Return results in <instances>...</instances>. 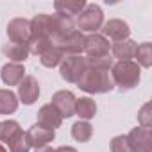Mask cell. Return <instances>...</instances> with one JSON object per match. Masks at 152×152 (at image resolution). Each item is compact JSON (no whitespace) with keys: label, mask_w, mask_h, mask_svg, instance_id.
Here are the masks:
<instances>
[{"label":"cell","mask_w":152,"mask_h":152,"mask_svg":"<svg viewBox=\"0 0 152 152\" xmlns=\"http://www.w3.org/2000/svg\"><path fill=\"white\" fill-rule=\"evenodd\" d=\"M86 66L109 72V68L113 66V63H111V57H86Z\"/></svg>","instance_id":"obj_27"},{"label":"cell","mask_w":152,"mask_h":152,"mask_svg":"<svg viewBox=\"0 0 152 152\" xmlns=\"http://www.w3.org/2000/svg\"><path fill=\"white\" fill-rule=\"evenodd\" d=\"M0 152H6V148H4V147H2V145H0Z\"/></svg>","instance_id":"obj_32"},{"label":"cell","mask_w":152,"mask_h":152,"mask_svg":"<svg viewBox=\"0 0 152 152\" xmlns=\"http://www.w3.org/2000/svg\"><path fill=\"white\" fill-rule=\"evenodd\" d=\"M136 41L132 39H122V41H116L113 45V56L118 57L120 61H131V57H134V52H136Z\"/></svg>","instance_id":"obj_17"},{"label":"cell","mask_w":152,"mask_h":152,"mask_svg":"<svg viewBox=\"0 0 152 152\" xmlns=\"http://www.w3.org/2000/svg\"><path fill=\"white\" fill-rule=\"evenodd\" d=\"M77 86L88 93H106L113 90V81L109 79V72L86 66L84 73L77 81Z\"/></svg>","instance_id":"obj_2"},{"label":"cell","mask_w":152,"mask_h":152,"mask_svg":"<svg viewBox=\"0 0 152 152\" xmlns=\"http://www.w3.org/2000/svg\"><path fill=\"white\" fill-rule=\"evenodd\" d=\"M111 152H132L127 136H115L111 140Z\"/></svg>","instance_id":"obj_28"},{"label":"cell","mask_w":152,"mask_h":152,"mask_svg":"<svg viewBox=\"0 0 152 152\" xmlns=\"http://www.w3.org/2000/svg\"><path fill=\"white\" fill-rule=\"evenodd\" d=\"M84 52L88 54V57H107L109 41L102 34H90L84 38Z\"/></svg>","instance_id":"obj_10"},{"label":"cell","mask_w":152,"mask_h":152,"mask_svg":"<svg viewBox=\"0 0 152 152\" xmlns=\"http://www.w3.org/2000/svg\"><path fill=\"white\" fill-rule=\"evenodd\" d=\"M63 57H64V54H63V52H61L56 45H54L52 48H48L45 54H41V56H39L41 64H43V66H47V68H54V66L61 64Z\"/></svg>","instance_id":"obj_23"},{"label":"cell","mask_w":152,"mask_h":152,"mask_svg":"<svg viewBox=\"0 0 152 152\" xmlns=\"http://www.w3.org/2000/svg\"><path fill=\"white\" fill-rule=\"evenodd\" d=\"M54 136H56L54 131L43 129V127H39V125H32V127L29 129V132H27V138H29L31 147H36V148L45 147L47 143H50V141L54 140Z\"/></svg>","instance_id":"obj_15"},{"label":"cell","mask_w":152,"mask_h":152,"mask_svg":"<svg viewBox=\"0 0 152 152\" xmlns=\"http://www.w3.org/2000/svg\"><path fill=\"white\" fill-rule=\"evenodd\" d=\"M23 75H25V70H23V66L18 64V63H7V64H4V68H2V79H4V83L9 84V86L20 84V83L23 81Z\"/></svg>","instance_id":"obj_16"},{"label":"cell","mask_w":152,"mask_h":152,"mask_svg":"<svg viewBox=\"0 0 152 152\" xmlns=\"http://www.w3.org/2000/svg\"><path fill=\"white\" fill-rule=\"evenodd\" d=\"M18 95H20V99H22V102L25 106L34 104L38 100V97H39V84H38L36 77H32V75L23 77V81L18 86Z\"/></svg>","instance_id":"obj_11"},{"label":"cell","mask_w":152,"mask_h":152,"mask_svg":"<svg viewBox=\"0 0 152 152\" xmlns=\"http://www.w3.org/2000/svg\"><path fill=\"white\" fill-rule=\"evenodd\" d=\"M102 32H104L106 36H109L111 39H115V41H122V39H127V38H129L131 29H129V25H127L125 22H122V20H109V22L104 25Z\"/></svg>","instance_id":"obj_14"},{"label":"cell","mask_w":152,"mask_h":152,"mask_svg":"<svg viewBox=\"0 0 152 152\" xmlns=\"http://www.w3.org/2000/svg\"><path fill=\"white\" fill-rule=\"evenodd\" d=\"M72 136H73V140H77V141H81V143H84V141H90L91 140V136H93V127L88 124V122H77V124H73V127H72Z\"/></svg>","instance_id":"obj_22"},{"label":"cell","mask_w":152,"mask_h":152,"mask_svg":"<svg viewBox=\"0 0 152 152\" xmlns=\"http://www.w3.org/2000/svg\"><path fill=\"white\" fill-rule=\"evenodd\" d=\"M2 52L15 63H20V61H25L31 54V48L29 45H18V43H6L2 47Z\"/></svg>","instance_id":"obj_18"},{"label":"cell","mask_w":152,"mask_h":152,"mask_svg":"<svg viewBox=\"0 0 152 152\" xmlns=\"http://www.w3.org/2000/svg\"><path fill=\"white\" fill-rule=\"evenodd\" d=\"M20 134H22V129H20L18 122H15V120H6V122L0 124V141L11 145Z\"/></svg>","instance_id":"obj_19"},{"label":"cell","mask_w":152,"mask_h":152,"mask_svg":"<svg viewBox=\"0 0 152 152\" xmlns=\"http://www.w3.org/2000/svg\"><path fill=\"white\" fill-rule=\"evenodd\" d=\"M52 47H54V41H52V39H32L31 45H29L31 52L36 54V56L45 54V52H47L48 48H52Z\"/></svg>","instance_id":"obj_25"},{"label":"cell","mask_w":152,"mask_h":152,"mask_svg":"<svg viewBox=\"0 0 152 152\" xmlns=\"http://www.w3.org/2000/svg\"><path fill=\"white\" fill-rule=\"evenodd\" d=\"M102 22H104V13L99 6L95 4H90L83 9V13L79 15L77 18V27L81 31H86V32H95L102 27Z\"/></svg>","instance_id":"obj_6"},{"label":"cell","mask_w":152,"mask_h":152,"mask_svg":"<svg viewBox=\"0 0 152 152\" xmlns=\"http://www.w3.org/2000/svg\"><path fill=\"white\" fill-rule=\"evenodd\" d=\"M54 7H56L59 16L72 20L73 16L83 13V9L86 7V2L84 0H59V2L54 4Z\"/></svg>","instance_id":"obj_13"},{"label":"cell","mask_w":152,"mask_h":152,"mask_svg":"<svg viewBox=\"0 0 152 152\" xmlns=\"http://www.w3.org/2000/svg\"><path fill=\"white\" fill-rule=\"evenodd\" d=\"M134 57L138 59V64H141L143 68H148L152 64V43H141L136 47Z\"/></svg>","instance_id":"obj_24"},{"label":"cell","mask_w":152,"mask_h":152,"mask_svg":"<svg viewBox=\"0 0 152 152\" xmlns=\"http://www.w3.org/2000/svg\"><path fill=\"white\" fill-rule=\"evenodd\" d=\"M86 70V57L81 56H66L61 61V77L66 83H77L81 79V75Z\"/></svg>","instance_id":"obj_5"},{"label":"cell","mask_w":152,"mask_h":152,"mask_svg":"<svg viewBox=\"0 0 152 152\" xmlns=\"http://www.w3.org/2000/svg\"><path fill=\"white\" fill-rule=\"evenodd\" d=\"M31 148V143H29V138H27V132L22 131V134L9 145V150L11 152H29Z\"/></svg>","instance_id":"obj_26"},{"label":"cell","mask_w":152,"mask_h":152,"mask_svg":"<svg viewBox=\"0 0 152 152\" xmlns=\"http://www.w3.org/2000/svg\"><path fill=\"white\" fill-rule=\"evenodd\" d=\"M113 83L122 90H131L140 83V66L132 61H118L111 66Z\"/></svg>","instance_id":"obj_3"},{"label":"cell","mask_w":152,"mask_h":152,"mask_svg":"<svg viewBox=\"0 0 152 152\" xmlns=\"http://www.w3.org/2000/svg\"><path fill=\"white\" fill-rule=\"evenodd\" d=\"M61 122H63V118L59 116V113H57L50 104L43 106V107L38 111V124H36V125H39V127H43V129L54 131V129H57V127L61 125Z\"/></svg>","instance_id":"obj_12"},{"label":"cell","mask_w":152,"mask_h":152,"mask_svg":"<svg viewBox=\"0 0 152 152\" xmlns=\"http://www.w3.org/2000/svg\"><path fill=\"white\" fill-rule=\"evenodd\" d=\"M75 100L77 99L73 97L72 91L63 90V91H57V93L52 95V104L50 106L59 113L61 118H70V116L75 115Z\"/></svg>","instance_id":"obj_8"},{"label":"cell","mask_w":152,"mask_h":152,"mask_svg":"<svg viewBox=\"0 0 152 152\" xmlns=\"http://www.w3.org/2000/svg\"><path fill=\"white\" fill-rule=\"evenodd\" d=\"M54 152H77L73 147H59L57 150H54Z\"/></svg>","instance_id":"obj_30"},{"label":"cell","mask_w":152,"mask_h":152,"mask_svg":"<svg viewBox=\"0 0 152 152\" xmlns=\"http://www.w3.org/2000/svg\"><path fill=\"white\" fill-rule=\"evenodd\" d=\"M73 29L72 20L59 15H38L31 20L32 39H56L64 31Z\"/></svg>","instance_id":"obj_1"},{"label":"cell","mask_w":152,"mask_h":152,"mask_svg":"<svg viewBox=\"0 0 152 152\" xmlns=\"http://www.w3.org/2000/svg\"><path fill=\"white\" fill-rule=\"evenodd\" d=\"M7 36L11 43L18 45H31L32 41V31H31V22L25 18H15L7 25Z\"/></svg>","instance_id":"obj_7"},{"label":"cell","mask_w":152,"mask_h":152,"mask_svg":"<svg viewBox=\"0 0 152 152\" xmlns=\"http://www.w3.org/2000/svg\"><path fill=\"white\" fill-rule=\"evenodd\" d=\"M36 152H54V150H52V147L45 145V147H39V148H36Z\"/></svg>","instance_id":"obj_31"},{"label":"cell","mask_w":152,"mask_h":152,"mask_svg":"<svg viewBox=\"0 0 152 152\" xmlns=\"http://www.w3.org/2000/svg\"><path fill=\"white\" fill-rule=\"evenodd\" d=\"M138 120H140V124H141V127H145V129H150V124H152V116H150V104L147 102L141 109H140V113H138Z\"/></svg>","instance_id":"obj_29"},{"label":"cell","mask_w":152,"mask_h":152,"mask_svg":"<svg viewBox=\"0 0 152 152\" xmlns=\"http://www.w3.org/2000/svg\"><path fill=\"white\" fill-rule=\"evenodd\" d=\"M18 107V99L11 90H0V115H11Z\"/></svg>","instance_id":"obj_21"},{"label":"cell","mask_w":152,"mask_h":152,"mask_svg":"<svg viewBox=\"0 0 152 152\" xmlns=\"http://www.w3.org/2000/svg\"><path fill=\"white\" fill-rule=\"evenodd\" d=\"M127 141L132 152H152V132L145 127H136L129 132Z\"/></svg>","instance_id":"obj_9"},{"label":"cell","mask_w":152,"mask_h":152,"mask_svg":"<svg viewBox=\"0 0 152 152\" xmlns=\"http://www.w3.org/2000/svg\"><path fill=\"white\" fill-rule=\"evenodd\" d=\"M75 113H77L83 120H90L97 113V104L90 97H83L75 100Z\"/></svg>","instance_id":"obj_20"},{"label":"cell","mask_w":152,"mask_h":152,"mask_svg":"<svg viewBox=\"0 0 152 152\" xmlns=\"http://www.w3.org/2000/svg\"><path fill=\"white\" fill-rule=\"evenodd\" d=\"M84 34L79 29H68L63 34H59L54 39V45L63 52V54H70V56H79L81 52H84Z\"/></svg>","instance_id":"obj_4"}]
</instances>
